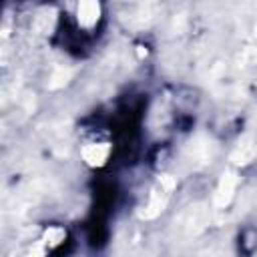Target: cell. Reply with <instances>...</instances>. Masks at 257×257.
<instances>
[{
	"label": "cell",
	"instance_id": "1",
	"mask_svg": "<svg viewBox=\"0 0 257 257\" xmlns=\"http://www.w3.org/2000/svg\"><path fill=\"white\" fill-rule=\"evenodd\" d=\"M112 145L102 139H90L80 147V157L88 167H102L110 159Z\"/></svg>",
	"mask_w": 257,
	"mask_h": 257
},
{
	"label": "cell",
	"instance_id": "2",
	"mask_svg": "<svg viewBox=\"0 0 257 257\" xmlns=\"http://www.w3.org/2000/svg\"><path fill=\"white\" fill-rule=\"evenodd\" d=\"M76 24L82 30H94L96 24L102 18V6L98 2H80L76 4V12H74Z\"/></svg>",
	"mask_w": 257,
	"mask_h": 257
},
{
	"label": "cell",
	"instance_id": "3",
	"mask_svg": "<svg viewBox=\"0 0 257 257\" xmlns=\"http://www.w3.org/2000/svg\"><path fill=\"white\" fill-rule=\"evenodd\" d=\"M235 187H237V179L233 177V175H223V179H221V185H219V189H217V205H229V201L233 199V191H235Z\"/></svg>",
	"mask_w": 257,
	"mask_h": 257
}]
</instances>
